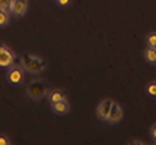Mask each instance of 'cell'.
Wrapping results in <instances>:
<instances>
[{
	"label": "cell",
	"mask_w": 156,
	"mask_h": 145,
	"mask_svg": "<svg viewBox=\"0 0 156 145\" xmlns=\"http://www.w3.org/2000/svg\"><path fill=\"white\" fill-rule=\"evenodd\" d=\"M147 91L150 95H156V82H152L147 85Z\"/></svg>",
	"instance_id": "14"
},
{
	"label": "cell",
	"mask_w": 156,
	"mask_h": 145,
	"mask_svg": "<svg viewBox=\"0 0 156 145\" xmlns=\"http://www.w3.org/2000/svg\"><path fill=\"white\" fill-rule=\"evenodd\" d=\"M28 10V0H13L10 6V13L15 16H23Z\"/></svg>",
	"instance_id": "5"
},
{
	"label": "cell",
	"mask_w": 156,
	"mask_h": 145,
	"mask_svg": "<svg viewBox=\"0 0 156 145\" xmlns=\"http://www.w3.org/2000/svg\"><path fill=\"white\" fill-rule=\"evenodd\" d=\"M150 132H152V136L156 139V125L155 126H152V129H150Z\"/></svg>",
	"instance_id": "17"
},
{
	"label": "cell",
	"mask_w": 156,
	"mask_h": 145,
	"mask_svg": "<svg viewBox=\"0 0 156 145\" xmlns=\"http://www.w3.org/2000/svg\"><path fill=\"white\" fill-rule=\"evenodd\" d=\"M20 65L22 68L31 73H41L45 70V62L32 54H23L20 57Z\"/></svg>",
	"instance_id": "1"
},
{
	"label": "cell",
	"mask_w": 156,
	"mask_h": 145,
	"mask_svg": "<svg viewBox=\"0 0 156 145\" xmlns=\"http://www.w3.org/2000/svg\"><path fill=\"white\" fill-rule=\"evenodd\" d=\"M9 21H10L9 12H5V10L0 9V27H6L7 24H9Z\"/></svg>",
	"instance_id": "11"
},
{
	"label": "cell",
	"mask_w": 156,
	"mask_h": 145,
	"mask_svg": "<svg viewBox=\"0 0 156 145\" xmlns=\"http://www.w3.org/2000/svg\"><path fill=\"white\" fill-rule=\"evenodd\" d=\"M10 144V139H7L5 135H0V145H9Z\"/></svg>",
	"instance_id": "15"
},
{
	"label": "cell",
	"mask_w": 156,
	"mask_h": 145,
	"mask_svg": "<svg viewBox=\"0 0 156 145\" xmlns=\"http://www.w3.org/2000/svg\"><path fill=\"white\" fill-rule=\"evenodd\" d=\"M144 57L146 60L150 63H156V48L155 47H147L144 51Z\"/></svg>",
	"instance_id": "10"
},
{
	"label": "cell",
	"mask_w": 156,
	"mask_h": 145,
	"mask_svg": "<svg viewBox=\"0 0 156 145\" xmlns=\"http://www.w3.org/2000/svg\"><path fill=\"white\" fill-rule=\"evenodd\" d=\"M111 104H112V100H109V98H107V100H104V101L99 103L98 109H96V116H98V119H101V120H107L108 113H109V109H111Z\"/></svg>",
	"instance_id": "6"
},
{
	"label": "cell",
	"mask_w": 156,
	"mask_h": 145,
	"mask_svg": "<svg viewBox=\"0 0 156 145\" xmlns=\"http://www.w3.org/2000/svg\"><path fill=\"white\" fill-rule=\"evenodd\" d=\"M57 2H58V5H61V6H66V5L70 3V0H57Z\"/></svg>",
	"instance_id": "16"
},
{
	"label": "cell",
	"mask_w": 156,
	"mask_h": 145,
	"mask_svg": "<svg viewBox=\"0 0 156 145\" xmlns=\"http://www.w3.org/2000/svg\"><path fill=\"white\" fill-rule=\"evenodd\" d=\"M7 81L13 85H18L23 81V68L22 65H12L7 70Z\"/></svg>",
	"instance_id": "4"
},
{
	"label": "cell",
	"mask_w": 156,
	"mask_h": 145,
	"mask_svg": "<svg viewBox=\"0 0 156 145\" xmlns=\"http://www.w3.org/2000/svg\"><path fill=\"white\" fill-rule=\"evenodd\" d=\"M12 2L13 0H0V9L5 10V12H9L10 13V6H12Z\"/></svg>",
	"instance_id": "12"
},
{
	"label": "cell",
	"mask_w": 156,
	"mask_h": 145,
	"mask_svg": "<svg viewBox=\"0 0 156 145\" xmlns=\"http://www.w3.org/2000/svg\"><path fill=\"white\" fill-rule=\"evenodd\" d=\"M51 107H53V110L55 113H58V114H66L69 113L70 110V104L69 101L64 98V100H60V101H55V103H51Z\"/></svg>",
	"instance_id": "8"
},
{
	"label": "cell",
	"mask_w": 156,
	"mask_h": 145,
	"mask_svg": "<svg viewBox=\"0 0 156 145\" xmlns=\"http://www.w3.org/2000/svg\"><path fill=\"white\" fill-rule=\"evenodd\" d=\"M121 119H122V110H121V107H120V106H118L117 103H114V101H112L107 120H108V122H111V123H117V122H120Z\"/></svg>",
	"instance_id": "7"
},
{
	"label": "cell",
	"mask_w": 156,
	"mask_h": 145,
	"mask_svg": "<svg viewBox=\"0 0 156 145\" xmlns=\"http://www.w3.org/2000/svg\"><path fill=\"white\" fill-rule=\"evenodd\" d=\"M47 85L42 82V81H38V79H35V81H31L29 85L27 87V94L29 98H32V100H40L42 97L47 95Z\"/></svg>",
	"instance_id": "2"
},
{
	"label": "cell",
	"mask_w": 156,
	"mask_h": 145,
	"mask_svg": "<svg viewBox=\"0 0 156 145\" xmlns=\"http://www.w3.org/2000/svg\"><path fill=\"white\" fill-rule=\"evenodd\" d=\"M146 41H147V46H149V47L156 48V32H150V34L146 37Z\"/></svg>",
	"instance_id": "13"
},
{
	"label": "cell",
	"mask_w": 156,
	"mask_h": 145,
	"mask_svg": "<svg viewBox=\"0 0 156 145\" xmlns=\"http://www.w3.org/2000/svg\"><path fill=\"white\" fill-rule=\"evenodd\" d=\"M48 98H50V101H51V103H55V101L64 100L66 95H64V92H63L61 90H54L53 92H50V94H48Z\"/></svg>",
	"instance_id": "9"
},
{
	"label": "cell",
	"mask_w": 156,
	"mask_h": 145,
	"mask_svg": "<svg viewBox=\"0 0 156 145\" xmlns=\"http://www.w3.org/2000/svg\"><path fill=\"white\" fill-rule=\"evenodd\" d=\"M16 56L10 48L0 43V68H10L15 65Z\"/></svg>",
	"instance_id": "3"
}]
</instances>
